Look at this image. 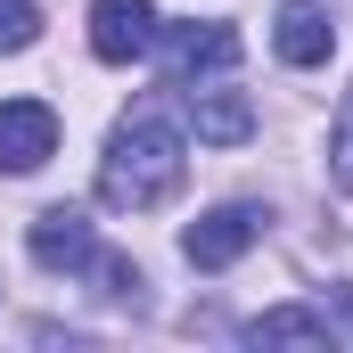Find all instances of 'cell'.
Here are the masks:
<instances>
[{
  "instance_id": "cell-1",
  "label": "cell",
  "mask_w": 353,
  "mask_h": 353,
  "mask_svg": "<svg viewBox=\"0 0 353 353\" xmlns=\"http://www.w3.org/2000/svg\"><path fill=\"white\" fill-rule=\"evenodd\" d=\"M189 173V157H181V132L165 115H123L115 132H107V157H99V197L115 205V214H148V205H165Z\"/></svg>"
},
{
  "instance_id": "cell-2",
  "label": "cell",
  "mask_w": 353,
  "mask_h": 353,
  "mask_svg": "<svg viewBox=\"0 0 353 353\" xmlns=\"http://www.w3.org/2000/svg\"><path fill=\"white\" fill-rule=\"evenodd\" d=\"M263 222H271L263 205H214L205 222H189V230H181V255H189L197 271H230L255 239H263Z\"/></svg>"
},
{
  "instance_id": "cell-3",
  "label": "cell",
  "mask_w": 353,
  "mask_h": 353,
  "mask_svg": "<svg viewBox=\"0 0 353 353\" xmlns=\"http://www.w3.org/2000/svg\"><path fill=\"white\" fill-rule=\"evenodd\" d=\"M50 157H58L50 99H0V173H41Z\"/></svg>"
},
{
  "instance_id": "cell-4",
  "label": "cell",
  "mask_w": 353,
  "mask_h": 353,
  "mask_svg": "<svg viewBox=\"0 0 353 353\" xmlns=\"http://www.w3.org/2000/svg\"><path fill=\"white\" fill-rule=\"evenodd\" d=\"M157 50V8L148 0H90V58L132 66Z\"/></svg>"
},
{
  "instance_id": "cell-5",
  "label": "cell",
  "mask_w": 353,
  "mask_h": 353,
  "mask_svg": "<svg viewBox=\"0 0 353 353\" xmlns=\"http://www.w3.org/2000/svg\"><path fill=\"white\" fill-rule=\"evenodd\" d=\"M25 255L41 271H90L99 255V239H90V214L74 205H50V214H33V230H25Z\"/></svg>"
},
{
  "instance_id": "cell-6",
  "label": "cell",
  "mask_w": 353,
  "mask_h": 353,
  "mask_svg": "<svg viewBox=\"0 0 353 353\" xmlns=\"http://www.w3.org/2000/svg\"><path fill=\"white\" fill-rule=\"evenodd\" d=\"M271 50H279L288 66H329V50H337V25H329V8H321V0H279Z\"/></svg>"
},
{
  "instance_id": "cell-7",
  "label": "cell",
  "mask_w": 353,
  "mask_h": 353,
  "mask_svg": "<svg viewBox=\"0 0 353 353\" xmlns=\"http://www.w3.org/2000/svg\"><path fill=\"white\" fill-rule=\"evenodd\" d=\"M165 66H173L181 83H189V74H214V66H239V33H230L222 17L173 25V33H165Z\"/></svg>"
},
{
  "instance_id": "cell-8",
  "label": "cell",
  "mask_w": 353,
  "mask_h": 353,
  "mask_svg": "<svg viewBox=\"0 0 353 353\" xmlns=\"http://www.w3.org/2000/svg\"><path fill=\"white\" fill-rule=\"evenodd\" d=\"M189 123H197V140L239 148L255 132V107H247V90H189Z\"/></svg>"
},
{
  "instance_id": "cell-9",
  "label": "cell",
  "mask_w": 353,
  "mask_h": 353,
  "mask_svg": "<svg viewBox=\"0 0 353 353\" xmlns=\"http://www.w3.org/2000/svg\"><path fill=\"white\" fill-rule=\"evenodd\" d=\"M247 337H255V345H337L329 312H304V304H279V312H263Z\"/></svg>"
},
{
  "instance_id": "cell-10",
  "label": "cell",
  "mask_w": 353,
  "mask_h": 353,
  "mask_svg": "<svg viewBox=\"0 0 353 353\" xmlns=\"http://www.w3.org/2000/svg\"><path fill=\"white\" fill-rule=\"evenodd\" d=\"M329 181L353 197V90H345V107H337V123H329Z\"/></svg>"
},
{
  "instance_id": "cell-11",
  "label": "cell",
  "mask_w": 353,
  "mask_h": 353,
  "mask_svg": "<svg viewBox=\"0 0 353 353\" xmlns=\"http://www.w3.org/2000/svg\"><path fill=\"white\" fill-rule=\"evenodd\" d=\"M41 33V0H0V50H33Z\"/></svg>"
},
{
  "instance_id": "cell-12",
  "label": "cell",
  "mask_w": 353,
  "mask_h": 353,
  "mask_svg": "<svg viewBox=\"0 0 353 353\" xmlns=\"http://www.w3.org/2000/svg\"><path fill=\"white\" fill-rule=\"evenodd\" d=\"M337 312H345V329H353V288H337Z\"/></svg>"
}]
</instances>
